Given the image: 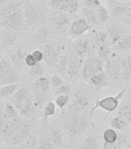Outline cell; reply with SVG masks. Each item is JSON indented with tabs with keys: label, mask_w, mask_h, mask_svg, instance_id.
Masks as SVG:
<instances>
[{
	"label": "cell",
	"mask_w": 131,
	"mask_h": 149,
	"mask_svg": "<svg viewBox=\"0 0 131 149\" xmlns=\"http://www.w3.org/2000/svg\"><path fill=\"white\" fill-rule=\"evenodd\" d=\"M125 93H126V89H122L117 95H114V96H107V97L104 98L102 100H99V98H98L97 101H96L95 105L92 107V109L90 110V114H89L90 124L92 126H94L93 122V116L94 111L97 108H101V109H104V110H106L109 113L115 111L118 106H119L120 100L125 95Z\"/></svg>",
	"instance_id": "cell-1"
},
{
	"label": "cell",
	"mask_w": 131,
	"mask_h": 149,
	"mask_svg": "<svg viewBox=\"0 0 131 149\" xmlns=\"http://www.w3.org/2000/svg\"><path fill=\"white\" fill-rule=\"evenodd\" d=\"M104 61L97 54L91 55L83 61L82 78L85 81H90V79L97 73L104 70Z\"/></svg>",
	"instance_id": "cell-2"
},
{
	"label": "cell",
	"mask_w": 131,
	"mask_h": 149,
	"mask_svg": "<svg viewBox=\"0 0 131 149\" xmlns=\"http://www.w3.org/2000/svg\"><path fill=\"white\" fill-rule=\"evenodd\" d=\"M50 81L46 77H39L32 84V90H33V99H34V106L38 107L41 106L44 98L46 94L49 93L50 88Z\"/></svg>",
	"instance_id": "cell-3"
},
{
	"label": "cell",
	"mask_w": 131,
	"mask_h": 149,
	"mask_svg": "<svg viewBox=\"0 0 131 149\" xmlns=\"http://www.w3.org/2000/svg\"><path fill=\"white\" fill-rule=\"evenodd\" d=\"M105 69L106 74L114 79H118L122 74L123 59L117 54L113 53L110 59L105 63Z\"/></svg>",
	"instance_id": "cell-4"
},
{
	"label": "cell",
	"mask_w": 131,
	"mask_h": 149,
	"mask_svg": "<svg viewBox=\"0 0 131 149\" xmlns=\"http://www.w3.org/2000/svg\"><path fill=\"white\" fill-rule=\"evenodd\" d=\"M49 5L52 9L68 14L76 13L79 8L77 0H49Z\"/></svg>",
	"instance_id": "cell-5"
},
{
	"label": "cell",
	"mask_w": 131,
	"mask_h": 149,
	"mask_svg": "<svg viewBox=\"0 0 131 149\" xmlns=\"http://www.w3.org/2000/svg\"><path fill=\"white\" fill-rule=\"evenodd\" d=\"M83 61L76 54L69 56V65L67 77L69 79H76L82 76Z\"/></svg>",
	"instance_id": "cell-6"
},
{
	"label": "cell",
	"mask_w": 131,
	"mask_h": 149,
	"mask_svg": "<svg viewBox=\"0 0 131 149\" xmlns=\"http://www.w3.org/2000/svg\"><path fill=\"white\" fill-rule=\"evenodd\" d=\"M130 27L125 26L120 22L118 21L117 23H112L107 27V32L109 33V36L110 37L112 44L115 45L120 38L128 33Z\"/></svg>",
	"instance_id": "cell-7"
},
{
	"label": "cell",
	"mask_w": 131,
	"mask_h": 149,
	"mask_svg": "<svg viewBox=\"0 0 131 149\" xmlns=\"http://www.w3.org/2000/svg\"><path fill=\"white\" fill-rule=\"evenodd\" d=\"M23 19L24 18L23 14L19 11H17L5 17L3 20V26L7 30L17 31L23 25Z\"/></svg>",
	"instance_id": "cell-8"
},
{
	"label": "cell",
	"mask_w": 131,
	"mask_h": 149,
	"mask_svg": "<svg viewBox=\"0 0 131 149\" xmlns=\"http://www.w3.org/2000/svg\"><path fill=\"white\" fill-rule=\"evenodd\" d=\"M89 106V99L84 95H76L69 104V111L73 114H80Z\"/></svg>",
	"instance_id": "cell-9"
},
{
	"label": "cell",
	"mask_w": 131,
	"mask_h": 149,
	"mask_svg": "<svg viewBox=\"0 0 131 149\" xmlns=\"http://www.w3.org/2000/svg\"><path fill=\"white\" fill-rule=\"evenodd\" d=\"M53 23L58 32L64 33L69 30L71 25V17L68 13H62L53 18Z\"/></svg>",
	"instance_id": "cell-10"
},
{
	"label": "cell",
	"mask_w": 131,
	"mask_h": 149,
	"mask_svg": "<svg viewBox=\"0 0 131 149\" xmlns=\"http://www.w3.org/2000/svg\"><path fill=\"white\" fill-rule=\"evenodd\" d=\"M44 60L47 65L55 66L60 58V51L52 45H46L43 49Z\"/></svg>",
	"instance_id": "cell-11"
},
{
	"label": "cell",
	"mask_w": 131,
	"mask_h": 149,
	"mask_svg": "<svg viewBox=\"0 0 131 149\" xmlns=\"http://www.w3.org/2000/svg\"><path fill=\"white\" fill-rule=\"evenodd\" d=\"M90 25L86 19H78L70 25L69 31L73 36H82L90 30Z\"/></svg>",
	"instance_id": "cell-12"
},
{
	"label": "cell",
	"mask_w": 131,
	"mask_h": 149,
	"mask_svg": "<svg viewBox=\"0 0 131 149\" xmlns=\"http://www.w3.org/2000/svg\"><path fill=\"white\" fill-rule=\"evenodd\" d=\"M21 127H22V123L19 118L11 119L7 120L2 132L6 137H12L16 134V133Z\"/></svg>",
	"instance_id": "cell-13"
},
{
	"label": "cell",
	"mask_w": 131,
	"mask_h": 149,
	"mask_svg": "<svg viewBox=\"0 0 131 149\" xmlns=\"http://www.w3.org/2000/svg\"><path fill=\"white\" fill-rule=\"evenodd\" d=\"M29 96V92L25 88H19L14 93V95L12 97V102H13L14 106L18 109V111L20 110L23 105L24 104V102Z\"/></svg>",
	"instance_id": "cell-14"
},
{
	"label": "cell",
	"mask_w": 131,
	"mask_h": 149,
	"mask_svg": "<svg viewBox=\"0 0 131 149\" xmlns=\"http://www.w3.org/2000/svg\"><path fill=\"white\" fill-rule=\"evenodd\" d=\"M79 118H80V114H73L67 120L66 127H67L68 134L71 137L78 136Z\"/></svg>",
	"instance_id": "cell-15"
},
{
	"label": "cell",
	"mask_w": 131,
	"mask_h": 149,
	"mask_svg": "<svg viewBox=\"0 0 131 149\" xmlns=\"http://www.w3.org/2000/svg\"><path fill=\"white\" fill-rule=\"evenodd\" d=\"M75 52L77 56L83 58L88 54L89 51V41L86 37H82L75 43L74 45Z\"/></svg>",
	"instance_id": "cell-16"
},
{
	"label": "cell",
	"mask_w": 131,
	"mask_h": 149,
	"mask_svg": "<svg viewBox=\"0 0 131 149\" xmlns=\"http://www.w3.org/2000/svg\"><path fill=\"white\" fill-rule=\"evenodd\" d=\"M111 4L110 6L111 15L115 17V18H120L121 16H124L125 13L127 11L128 6H125L121 2L117 1H112L111 0Z\"/></svg>",
	"instance_id": "cell-17"
},
{
	"label": "cell",
	"mask_w": 131,
	"mask_h": 149,
	"mask_svg": "<svg viewBox=\"0 0 131 149\" xmlns=\"http://www.w3.org/2000/svg\"><path fill=\"white\" fill-rule=\"evenodd\" d=\"M68 65H69V56H60L58 62L55 65L56 73L63 78L67 77V72H68Z\"/></svg>",
	"instance_id": "cell-18"
},
{
	"label": "cell",
	"mask_w": 131,
	"mask_h": 149,
	"mask_svg": "<svg viewBox=\"0 0 131 149\" xmlns=\"http://www.w3.org/2000/svg\"><path fill=\"white\" fill-rule=\"evenodd\" d=\"M30 135V128L28 125L22 126V127L16 133L12 138V143L14 145L22 144Z\"/></svg>",
	"instance_id": "cell-19"
},
{
	"label": "cell",
	"mask_w": 131,
	"mask_h": 149,
	"mask_svg": "<svg viewBox=\"0 0 131 149\" xmlns=\"http://www.w3.org/2000/svg\"><path fill=\"white\" fill-rule=\"evenodd\" d=\"M113 54L112 48H111L110 44H108L107 42H105L104 44L97 47V55L99 56L102 60L106 61L111 58V56Z\"/></svg>",
	"instance_id": "cell-20"
},
{
	"label": "cell",
	"mask_w": 131,
	"mask_h": 149,
	"mask_svg": "<svg viewBox=\"0 0 131 149\" xmlns=\"http://www.w3.org/2000/svg\"><path fill=\"white\" fill-rule=\"evenodd\" d=\"M106 76H107V74L104 70V71L97 73V74H95L94 76H93L89 81L93 86H97L99 88H104L107 86V82L106 81Z\"/></svg>",
	"instance_id": "cell-21"
},
{
	"label": "cell",
	"mask_w": 131,
	"mask_h": 149,
	"mask_svg": "<svg viewBox=\"0 0 131 149\" xmlns=\"http://www.w3.org/2000/svg\"><path fill=\"white\" fill-rule=\"evenodd\" d=\"M17 39V35L13 30H7L0 33V41L5 45H12Z\"/></svg>",
	"instance_id": "cell-22"
},
{
	"label": "cell",
	"mask_w": 131,
	"mask_h": 149,
	"mask_svg": "<svg viewBox=\"0 0 131 149\" xmlns=\"http://www.w3.org/2000/svg\"><path fill=\"white\" fill-rule=\"evenodd\" d=\"M83 13L85 16V19L89 22L90 24L97 25L99 23L96 9H89V8H86V7H83Z\"/></svg>",
	"instance_id": "cell-23"
},
{
	"label": "cell",
	"mask_w": 131,
	"mask_h": 149,
	"mask_svg": "<svg viewBox=\"0 0 131 149\" xmlns=\"http://www.w3.org/2000/svg\"><path fill=\"white\" fill-rule=\"evenodd\" d=\"M116 47L121 51L131 49V33H127L123 35L119 41L115 44Z\"/></svg>",
	"instance_id": "cell-24"
},
{
	"label": "cell",
	"mask_w": 131,
	"mask_h": 149,
	"mask_svg": "<svg viewBox=\"0 0 131 149\" xmlns=\"http://www.w3.org/2000/svg\"><path fill=\"white\" fill-rule=\"evenodd\" d=\"M34 107V99L32 95H29V96L26 99L24 104L23 105V107L19 112L23 116H28L32 113Z\"/></svg>",
	"instance_id": "cell-25"
},
{
	"label": "cell",
	"mask_w": 131,
	"mask_h": 149,
	"mask_svg": "<svg viewBox=\"0 0 131 149\" xmlns=\"http://www.w3.org/2000/svg\"><path fill=\"white\" fill-rule=\"evenodd\" d=\"M90 123L89 115L86 114H80L79 118V127H78V136H80L85 132L86 129L89 127Z\"/></svg>",
	"instance_id": "cell-26"
},
{
	"label": "cell",
	"mask_w": 131,
	"mask_h": 149,
	"mask_svg": "<svg viewBox=\"0 0 131 149\" xmlns=\"http://www.w3.org/2000/svg\"><path fill=\"white\" fill-rule=\"evenodd\" d=\"M3 112H4L5 115V116H6L8 120L19 118L18 109H16L15 106H12L11 103L7 102L6 104L5 105Z\"/></svg>",
	"instance_id": "cell-27"
},
{
	"label": "cell",
	"mask_w": 131,
	"mask_h": 149,
	"mask_svg": "<svg viewBox=\"0 0 131 149\" xmlns=\"http://www.w3.org/2000/svg\"><path fill=\"white\" fill-rule=\"evenodd\" d=\"M19 3L18 1L16 0H13L11 2H9V4H7L2 9L1 14L2 16H9L10 14H12L16 12L19 11Z\"/></svg>",
	"instance_id": "cell-28"
},
{
	"label": "cell",
	"mask_w": 131,
	"mask_h": 149,
	"mask_svg": "<svg viewBox=\"0 0 131 149\" xmlns=\"http://www.w3.org/2000/svg\"><path fill=\"white\" fill-rule=\"evenodd\" d=\"M80 149H99L97 140L93 137H86L80 145Z\"/></svg>",
	"instance_id": "cell-29"
},
{
	"label": "cell",
	"mask_w": 131,
	"mask_h": 149,
	"mask_svg": "<svg viewBox=\"0 0 131 149\" xmlns=\"http://www.w3.org/2000/svg\"><path fill=\"white\" fill-rule=\"evenodd\" d=\"M18 85L15 83L4 85L0 88V97H6L13 94L18 88Z\"/></svg>",
	"instance_id": "cell-30"
},
{
	"label": "cell",
	"mask_w": 131,
	"mask_h": 149,
	"mask_svg": "<svg viewBox=\"0 0 131 149\" xmlns=\"http://www.w3.org/2000/svg\"><path fill=\"white\" fill-rule=\"evenodd\" d=\"M103 137H104V142L116 143L117 141L118 135L117 133L116 132V130L113 128H109V129H106L104 132Z\"/></svg>",
	"instance_id": "cell-31"
},
{
	"label": "cell",
	"mask_w": 131,
	"mask_h": 149,
	"mask_svg": "<svg viewBox=\"0 0 131 149\" xmlns=\"http://www.w3.org/2000/svg\"><path fill=\"white\" fill-rule=\"evenodd\" d=\"M122 74L126 79H131V56L123 59Z\"/></svg>",
	"instance_id": "cell-32"
},
{
	"label": "cell",
	"mask_w": 131,
	"mask_h": 149,
	"mask_svg": "<svg viewBox=\"0 0 131 149\" xmlns=\"http://www.w3.org/2000/svg\"><path fill=\"white\" fill-rule=\"evenodd\" d=\"M20 144L22 146V149H37L38 148V141H37L36 137L31 136V135H29Z\"/></svg>",
	"instance_id": "cell-33"
},
{
	"label": "cell",
	"mask_w": 131,
	"mask_h": 149,
	"mask_svg": "<svg viewBox=\"0 0 131 149\" xmlns=\"http://www.w3.org/2000/svg\"><path fill=\"white\" fill-rule=\"evenodd\" d=\"M111 126L114 130H123L126 127H127L129 123H127V121L124 120L123 119L121 118L120 116H117V117H114L112 119L110 122Z\"/></svg>",
	"instance_id": "cell-34"
},
{
	"label": "cell",
	"mask_w": 131,
	"mask_h": 149,
	"mask_svg": "<svg viewBox=\"0 0 131 149\" xmlns=\"http://www.w3.org/2000/svg\"><path fill=\"white\" fill-rule=\"evenodd\" d=\"M110 37L107 31H99L95 33L94 35V43L96 46L99 47V45L104 44L106 42V40Z\"/></svg>",
	"instance_id": "cell-35"
},
{
	"label": "cell",
	"mask_w": 131,
	"mask_h": 149,
	"mask_svg": "<svg viewBox=\"0 0 131 149\" xmlns=\"http://www.w3.org/2000/svg\"><path fill=\"white\" fill-rule=\"evenodd\" d=\"M118 116H120L128 123H131V107L123 106L118 112Z\"/></svg>",
	"instance_id": "cell-36"
},
{
	"label": "cell",
	"mask_w": 131,
	"mask_h": 149,
	"mask_svg": "<svg viewBox=\"0 0 131 149\" xmlns=\"http://www.w3.org/2000/svg\"><path fill=\"white\" fill-rule=\"evenodd\" d=\"M25 18L29 22H36L38 19V13L32 6H27L25 8Z\"/></svg>",
	"instance_id": "cell-37"
},
{
	"label": "cell",
	"mask_w": 131,
	"mask_h": 149,
	"mask_svg": "<svg viewBox=\"0 0 131 149\" xmlns=\"http://www.w3.org/2000/svg\"><path fill=\"white\" fill-rule=\"evenodd\" d=\"M51 136H52V141L53 144L56 147H59L61 145L62 142V134L57 128L53 127L51 130Z\"/></svg>",
	"instance_id": "cell-38"
},
{
	"label": "cell",
	"mask_w": 131,
	"mask_h": 149,
	"mask_svg": "<svg viewBox=\"0 0 131 149\" xmlns=\"http://www.w3.org/2000/svg\"><path fill=\"white\" fill-rule=\"evenodd\" d=\"M96 11H97L99 23H105L109 19V13L104 6L100 5L99 6L97 7Z\"/></svg>",
	"instance_id": "cell-39"
},
{
	"label": "cell",
	"mask_w": 131,
	"mask_h": 149,
	"mask_svg": "<svg viewBox=\"0 0 131 149\" xmlns=\"http://www.w3.org/2000/svg\"><path fill=\"white\" fill-rule=\"evenodd\" d=\"M56 105L55 102H49L48 103H46L43 109L44 117L47 119L53 116L56 113Z\"/></svg>",
	"instance_id": "cell-40"
},
{
	"label": "cell",
	"mask_w": 131,
	"mask_h": 149,
	"mask_svg": "<svg viewBox=\"0 0 131 149\" xmlns=\"http://www.w3.org/2000/svg\"><path fill=\"white\" fill-rule=\"evenodd\" d=\"M11 71V66L9 61L5 59L0 60V80Z\"/></svg>",
	"instance_id": "cell-41"
},
{
	"label": "cell",
	"mask_w": 131,
	"mask_h": 149,
	"mask_svg": "<svg viewBox=\"0 0 131 149\" xmlns=\"http://www.w3.org/2000/svg\"><path fill=\"white\" fill-rule=\"evenodd\" d=\"M50 84H51V87L56 88L60 87V86L64 85V79H63V77H62L60 74H58L57 73L56 74H53L51 77L50 79Z\"/></svg>",
	"instance_id": "cell-42"
},
{
	"label": "cell",
	"mask_w": 131,
	"mask_h": 149,
	"mask_svg": "<svg viewBox=\"0 0 131 149\" xmlns=\"http://www.w3.org/2000/svg\"><path fill=\"white\" fill-rule=\"evenodd\" d=\"M16 79H17L16 74L13 72V71H12L11 70L9 73H7V74L0 80V82H1V84H2V86H4V85H8V84H12L16 81Z\"/></svg>",
	"instance_id": "cell-43"
},
{
	"label": "cell",
	"mask_w": 131,
	"mask_h": 149,
	"mask_svg": "<svg viewBox=\"0 0 131 149\" xmlns=\"http://www.w3.org/2000/svg\"><path fill=\"white\" fill-rule=\"evenodd\" d=\"M69 95H58V97L56 99L55 103L56 107L60 109L64 108L66 106L69 104Z\"/></svg>",
	"instance_id": "cell-44"
},
{
	"label": "cell",
	"mask_w": 131,
	"mask_h": 149,
	"mask_svg": "<svg viewBox=\"0 0 131 149\" xmlns=\"http://www.w3.org/2000/svg\"><path fill=\"white\" fill-rule=\"evenodd\" d=\"M26 56H27V54H26L25 52L22 51H18L12 56V61L16 64H21L23 61H25Z\"/></svg>",
	"instance_id": "cell-45"
},
{
	"label": "cell",
	"mask_w": 131,
	"mask_h": 149,
	"mask_svg": "<svg viewBox=\"0 0 131 149\" xmlns=\"http://www.w3.org/2000/svg\"><path fill=\"white\" fill-rule=\"evenodd\" d=\"M71 91V86L69 85H62V86L55 88V93L56 95H69V93Z\"/></svg>",
	"instance_id": "cell-46"
},
{
	"label": "cell",
	"mask_w": 131,
	"mask_h": 149,
	"mask_svg": "<svg viewBox=\"0 0 131 149\" xmlns=\"http://www.w3.org/2000/svg\"><path fill=\"white\" fill-rule=\"evenodd\" d=\"M44 69L41 64L38 62L36 65L31 68V74L35 77H41L42 74H43Z\"/></svg>",
	"instance_id": "cell-47"
},
{
	"label": "cell",
	"mask_w": 131,
	"mask_h": 149,
	"mask_svg": "<svg viewBox=\"0 0 131 149\" xmlns=\"http://www.w3.org/2000/svg\"><path fill=\"white\" fill-rule=\"evenodd\" d=\"M83 3H84V7L93 9H97V7L101 5L100 0H84Z\"/></svg>",
	"instance_id": "cell-48"
},
{
	"label": "cell",
	"mask_w": 131,
	"mask_h": 149,
	"mask_svg": "<svg viewBox=\"0 0 131 149\" xmlns=\"http://www.w3.org/2000/svg\"><path fill=\"white\" fill-rule=\"evenodd\" d=\"M117 148L118 149H126L127 146V137L125 136L124 134H121L120 136H118V138H117Z\"/></svg>",
	"instance_id": "cell-49"
},
{
	"label": "cell",
	"mask_w": 131,
	"mask_h": 149,
	"mask_svg": "<svg viewBox=\"0 0 131 149\" xmlns=\"http://www.w3.org/2000/svg\"><path fill=\"white\" fill-rule=\"evenodd\" d=\"M25 63L29 66V67L32 68L36 65L37 63H38V61H37L36 59L35 58V57L32 54H27L26 58H25Z\"/></svg>",
	"instance_id": "cell-50"
},
{
	"label": "cell",
	"mask_w": 131,
	"mask_h": 149,
	"mask_svg": "<svg viewBox=\"0 0 131 149\" xmlns=\"http://www.w3.org/2000/svg\"><path fill=\"white\" fill-rule=\"evenodd\" d=\"M8 119L5 115L3 110H0V132H2L3 128H4L5 123H6Z\"/></svg>",
	"instance_id": "cell-51"
},
{
	"label": "cell",
	"mask_w": 131,
	"mask_h": 149,
	"mask_svg": "<svg viewBox=\"0 0 131 149\" xmlns=\"http://www.w3.org/2000/svg\"><path fill=\"white\" fill-rule=\"evenodd\" d=\"M119 22H120L125 26L128 27H131V16H123L119 18Z\"/></svg>",
	"instance_id": "cell-52"
},
{
	"label": "cell",
	"mask_w": 131,
	"mask_h": 149,
	"mask_svg": "<svg viewBox=\"0 0 131 149\" xmlns=\"http://www.w3.org/2000/svg\"><path fill=\"white\" fill-rule=\"evenodd\" d=\"M47 36V32L45 30H39V32L36 33V40L39 42L43 41L46 38Z\"/></svg>",
	"instance_id": "cell-53"
},
{
	"label": "cell",
	"mask_w": 131,
	"mask_h": 149,
	"mask_svg": "<svg viewBox=\"0 0 131 149\" xmlns=\"http://www.w3.org/2000/svg\"><path fill=\"white\" fill-rule=\"evenodd\" d=\"M37 149H52V144L49 141H44L38 145Z\"/></svg>",
	"instance_id": "cell-54"
},
{
	"label": "cell",
	"mask_w": 131,
	"mask_h": 149,
	"mask_svg": "<svg viewBox=\"0 0 131 149\" xmlns=\"http://www.w3.org/2000/svg\"><path fill=\"white\" fill-rule=\"evenodd\" d=\"M33 56L35 57V58L36 59V61L38 62L41 61L42 60L44 59V55H43V52H42L40 51H35L33 53H32Z\"/></svg>",
	"instance_id": "cell-55"
},
{
	"label": "cell",
	"mask_w": 131,
	"mask_h": 149,
	"mask_svg": "<svg viewBox=\"0 0 131 149\" xmlns=\"http://www.w3.org/2000/svg\"><path fill=\"white\" fill-rule=\"evenodd\" d=\"M103 149H118V148L116 143H106V142H104Z\"/></svg>",
	"instance_id": "cell-56"
},
{
	"label": "cell",
	"mask_w": 131,
	"mask_h": 149,
	"mask_svg": "<svg viewBox=\"0 0 131 149\" xmlns=\"http://www.w3.org/2000/svg\"><path fill=\"white\" fill-rule=\"evenodd\" d=\"M2 44V42L0 41V50H1V47H2V44Z\"/></svg>",
	"instance_id": "cell-57"
},
{
	"label": "cell",
	"mask_w": 131,
	"mask_h": 149,
	"mask_svg": "<svg viewBox=\"0 0 131 149\" xmlns=\"http://www.w3.org/2000/svg\"><path fill=\"white\" fill-rule=\"evenodd\" d=\"M12 149H20V148H16V147H15V148H13Z\"/></svg>",
	"instance_id": "cell-58"
},
{
	"label": "cell",
	"mask_w": 131,
	"mask_h": 149,
	"mask_svg": "<svg viewBox=\"0 0 131 149\" xmlns=\"http://www.w3.org/2000/svg\"><path fill=\"white\" fill-rule=\"evenodd\" d=\"M2 59V55H1V54H0V60Z\"/></svg>",
	"instance_id": "cell-59"
},
{
	"label": "cell",
	"mask_w": 131,
	"mask_h": 149,
	"mask_svg": "<svg viewBox=\"0 0 131 149\" xmlns=\"http://www.w3.org/2000/svg\"><path fill=\"white\" fill-rule=\"evenodd\" d=\"M130 142H131V137H130Z\"/></svg>",
	"instance_id": "cell-60"
}]
</instances>
